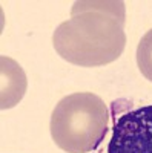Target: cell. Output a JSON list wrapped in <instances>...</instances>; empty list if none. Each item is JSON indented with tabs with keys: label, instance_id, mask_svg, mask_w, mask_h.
Wrapping results in <instances>:
<instances>
[{
	"label": "cell",
	"instance_id": "cell-5",
	"mask_svg": "<svg viewBox=\"0 0 152 153\" xmlns=\"http://www.w3.org/2000/svg\"><path fill=\"white\" fill-rule=\"evenodd\" d=\"M137 66L146 80L152 83V29H149L137 46Z\"/></svg>",
	"mask_w": 152,
	"mask_h": 153
},
{
	"label": "cell",
	"instance_id": "cell-2",
	"mask_svg": "<svg viewBox=\"0 0 152 153\" xmlns=\"http://www.w3.org/2000/svg\"><path fill=\"white\" fill-rule=\"evenodd\" d=\"M109 127L108 106L98 95L77 92L58 101L51 115V136L66 153L94 152Z\"/></svg>",
	"mask_w": 152,
	"mask_h": 153
},
{
	"label": "cell",
	"instance_id": "cell-3",
	"mask_svg": "<svg viewBox=\"0 0 152 153\" xmlns=\"http://www.w3.org/2000/svg\"><path fill=\"white\" fill-rule=\"evenodd\" d=\"M108 153H152V104L126 112L114 121Z\"/></svg>",
	"mask_w": 152,
	"mask_h": 153
},
{
	"label": "cell",
	"instance_id": "cell-4",
	"mask_svg": "<svg viewBox=\"0 0 152 153\" xmlns=\"http://www.w3.org/2000/svg\"><path fill=\"white\" fill-rule=\"evenodd\" d=\"M2 110L14 107L26 92V75L22 66L9 57H2Z\"/></svg>",
	"mask_w": 152,
	"mask_h": 153
},
{
	"label": "cell",
	"instance_id": "cell-1",
	"mask_svg": "<svg viewBox=\"0 0 152 153\" xmlns=\"http://www.w3.org/2000/svg\"><path fill=\"white\" fill-rule=\"evenodd\" d=\"M55 52L71 65L97 68L115 61L124 51L123 2H75L71 19L52 34Z\"/></svg>",
	"mask_w": 152,
	"mask_h": 153
}]
</instances>
